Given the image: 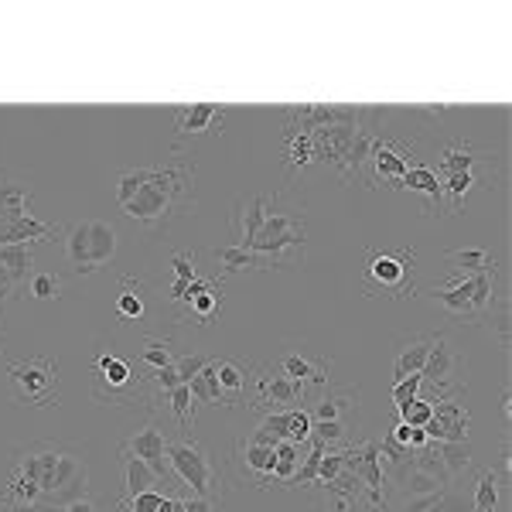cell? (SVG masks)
I'll return each instance as SVG.
<instances>
[{"label":"cell","instance_id":"1","mask_svg":"<svg viewBox=\"0 0 512 512\" xmlns=\"http://www.w3.org/2000/svg\"><path fill=\"white\" fill-rule=\"evenodd\" d=\"M11 472L35 482L41 489V502H45V506H69L72 499L86 495V482H89L86 461L72 448L52 444V441L21 448Z\"/></svg>","mask_w":512,"mask_h":512},{"label":"cell","instance_id":"2","mask_svg":"<svg viewBox=\"0 0 512 512\" xmlns=\"http://www.w3.org/2000/svg\"><path fill=\"white\" fill-rule=\"evenodd\" d=\"M304 246H308V219L301 205L287 202V195L267 198V219L246 250L256 260V270L297 267L304 263Z\"/></svg>","mask_w":512,"mask_h":512},{"label":"cell","instance_id":"3","mask_svg":"<svg viewBox=\"0 0 512 512\" xmlns=\"http://www.w3.org/2000/svg\"><path fill=\"white\" fill-rule=\"evenodd\" d=\"M195 195V164L171 161L164 168H151L147 185L134 195V202L123 205L130 219L140 222L144 229H161L164 222L178 216Z\"/></svg>","mask_w":512,"mask_h":512},{"label":"cell","instance_id":"4","mask_svg":"<svg viewBox=\"0 0 512 512\" xmlns=\"http://www.w3.org/2000/svg\"><path fill=\"white\" fill-rule=\"evenodd\" d=\"M362 291L386 301H407L417 291V250H369L359 274Z\"/></svg>","mask_w":512,"mask_h":512},{"label":"cell","instance_id":"5","mask_svg":"<svg viewBox=\"0 0 512 512\" xmlns=\"http://www.w3.org/2000/svg\"><path fill=\"white\" fill-rule=\"evenodd\" d=\"M168 472L178 478V485L192 495H202V499H212L222 506V475L212 465L205 444H198L195 437H178V441H168Z\"/></svg>","mask_w":512,"mask_h":512},{"label":"cell","instance_id":"6","mask_svg":"<svg viewBox=\"0 0 512 512\" xmlns=\"http://www.w3.org/2000/svg\"><path fill=\"white\" fill-rule=\"evenodd\" d=\"M147 383H151V376H137L134 366H130L127 359H120L117 352H99L96 355L93 393H96L99 403H110V407L134 403Z\"/></svg>","mask_w":512,"mask_h":512},{"label":"cell","instance_id":"7","mask_svg":"<svg viewBox=\"0 0 512 512\" xmlns=\"http://www.w3.org/2000/svg\"><path fill=\"white\" fill-rule=\"evenodd\" d=\"M14 396L28 407H55L59 403V362L52 359H21L7 366Z\"/></svg>","mask_w":512,"mask_h":512},{"label":"cell","instance_id":"8","mask_svg":"<svg viewBox=\"0 0 512 512\" xmlns=\"http://www.w3.org/2000/svg\"><path fill=\"white\" fill-rule=\"evenodd\" d=\"M342 461H345V472L355 475V482L362 485V499L369 502V509L386 512V475H383V458H379V444L376 441L345 444Z\"/></svg>","mask_w":512,"mask_h":512},{"label":"cell","instance_id":"9","mask_svg":"<svg viewBox=\"0 0 512 512\" xmlns=\"http://www.w3.org/2000/svg\"><path fill=\"white\" fill-rule=\"evenodd\" d=\"M304 400H308V386H304V383L287 379L274 366V362H263V366H256V373H253V403H250V407L274 414V410L301 407Z\"/></svg>","mask_w":512,"mask_h":512},{"label":"cell","instance_id":"10","mask_svg":"<svg viewBox=\"0 0 512 512\" xmlns=\"http://www.w3.org/2000/svg\"><path fill=\"white\" fill-rule=\"evenodd\" d=\"M492 280L495 274H472L454 280L451 287H437L434 301L444 304L458 318H482L492 311Z\"/></svg>","mask_w":512,"mask_h":512},{"label":"cell","instance_id":"11","mask_svg":"<svg viewBox=\"0 0 512 512\" xmlns=\"http://www.w3.org/2000/svg\"><path fill=\"white\" fill-rule=\"evenodd\" d=\"M468 427H472V417H468L465 403H461V393L434 396V417L424 427L434 444H465Z\"/></svg>","mask_w":512,"mask_h":512},{"label":"cell","instance_id":"12","mask_svg":"<svg viewBox=\"0 0 512 512\" xmlns=\"http://www.w3.org/2000/svg\"><path fill=\"white\" fill-rule=\"evenodd\" d=\"M274 366L287 379H294V383H304L308 390H311V386H325L328 373H332V359H328V355H321V352H308V349L280 352L274 359Z\"/></svg>","mask_w":512,"mask_h":512},{"label":"cell","instance_id":"13","mask_svg":"<svg viewBox=\"0 0 512 512\" xmlns=\"http://www.w3.org/2000/svg\"><path fill=\"white\" fill-rule=\"evenodd\" d=\"M222 311V284L219 280H205L195 277L185 291V301H181L178 321H195V325H212Z\"/></svg>","mask_w":512,"mask_h":512},{"label":"cell","instance_id":"14","mask_svg":"<svg viewBox=\"0 0 512 512\" xmlns=\"http://www.w3.org/2000/svg\"><path fill=\"white\" fill-rule=\"evenodd\" d=\"M369 168L376 171V178H383L390 188H400V181L403 175H407L414 164H420L414 154H407L400 144H393V140H383V137H376L373 140V147H369Z\"/></svg>","mask_w":512,"mask_h":512},{"label":"cell","instance_id":"15","mask_svg":"<svg viewBox=\"0 0 512 512\" xmlns=\"http://www.w3.org/2000/svg\"><path fill=\"white\" fill-rule=\"evenodd\" d=\"M311 420H338V424H349L359 417V390L349 386H325L321 396L311 403Z\"/></svg>","mask_w":512,"mask_h":512},{"label":"cell","instance_id":"16","mask_svg":"<svg viewBox=\"0 0 512 512\" xmlns=\"http://www.w3.org/2000/svg\"><path fill=\"white\" fill-rule=\"evenodd\" d=\"M226 117H229V113L222 110V106H212V103L178 106V110H175V130H178V134H185V137H198V134L219 137Z\"/></svg>","mask_w":512,"mask_h":512},{"label":"cell","instance_id":"17","mask_svg":"<svg viewBox=\"0 0 512 512\" xmlns=\"http://www.w3.org/2000/svg\"><path fill=\"white\" fill-rule=\"evenodd\" d=\"M123 451H130L134 458L144 461L154 475H161V478L171 475L168 472V437L161 434V427L147 424L144 431H137L127 444H123Z\"/></svg>","mask_w":512,"mask_h":512},{"label":"cell","instance_id":"18","mask_svg":"<svg viewBox=\"0 0 512 512\" xmlns=\"http://www.w3.org/2000/svg\"><path fill=\"white\" fill-rule=\"evenodd\" d=\"M274 448L267 444H256L250 437H239L236 444V465L250 482H256L260 489H270V475H274Z\"/></svg>","mask_w":512,"mask_h":512},{"label":"cell","instance_id":"19","mask_svg":"<svg viewBox=\"0 0 512 512\" xmlns=\"http://www.w3.org/2000/svg\"><path fill=\"white\" fill-rule=\"evenodd\" d=\"M451 373H454V349H451L448 335H434L431 355H427L424 369H420V379L434 386V396H448Z\"/></svg>","mask_w":512,"mask_h":512},{"label":"cell","instance_id":"20","mask_svg":"<svg viewBox=\"0 0 512 512\" xmlns=\"http://www.w3.org/2000/svg\"><path fill=\"white\" fill-rule=\"evenodd\" d=\"M263 219H267V198L263 195H253V198H246V202H239V209L233 216V236H236L233 246L250 250V243L256 239V233H260Z\"/></svg>","mask_w":512,"mask_h":512},{"label":"cell","instance_id":"21","mask_svg":"<svg viewBox=\"0 0 512 512\" xmlns=\"http://www.w3.org/2000/svg\"><path fill=\"white\" fill-rule=\"evenodd\" d=\"M59 229L48 226V222H41L35 216H24L18 222H11V226L0 229V246H31V243H48Z\"/></svg>","mask_w":512,"mask_h":512},{"label":"cell","instance_id":"22","mask_svg":"<svg viewBox=\"0 0 512 512\" xmlns=\"http://www.w3.org/2000/svg\"><path fill=\"white\" fill-rule=\"evenodd\" d=\"M120 458H123V499H130V495H137V492L161 489V485H168V478L154 475L151 468H147L140 458H134L130 451L120 448Z\"/></svg>","mask_w":512,"mask_h":512},{"label":"cell","instance_id":"23","mask_svg":"<svg viewBox=\"0 0 512 512\" xmlns=\"http://www.w3.org/2000/svg\"><path fill=\"white\" fill-rule=\"evenodd\" d=\"M24 216H31V188L18 185V181H7L0 175V229Z\"/></svg>","mask_w":512,"mask_h":512},{"label":"cell","instance_id":"24","mask_svg":"<svg viewBox=\"0 0 512 512\" xmlns=\"http://www.w3.org/2000/svg\"><path fill=\"white\" fill-rule=\"evenodd\" d=\"M431 345H434V335L414 338V342L403 345L400 355H396V362H393V383H400V379H407V376H420L427 355H431Z\"/></svg>","mask_w":512,"mask_h":512},{"label":"cell","instance_id":"25","mask_svg":"<svg viewBox=\"0 0 512 512\" xmlns=\"http://www.w3.org/2000/svg\"><path fill=\"white\" fill-rule=\"evenodd\" d=\"M65 256L76 274H96L93 253H89V222H76L65 229Z\"/></svg>","mask_w":512,"mask_h":512},{"label":"cell","instance_id":"26","mask_svg":"<svg viewBox=\"0 0 512 512\" xmlns=\"http://www.w3.org/2000/svg\"><path fill=\"white\" fill-rule=\"evenodd\" d=\"M400 188H410V192H420L431 198V212L441 216L444 212V195H441V181H437V171L427 168V164H414V168L403 175Z\"/></svg>","mask_w":512,"mask_h":512},{"label":"cell","instance_id":"27","mask_svg":"<svg viewBox=\"0 0 512 512\" xmlns=\"http://www.w3.org/2000/svg\"><path fill=\"white\" fill-rule=\"evenodd\" d=\"M482 154L475 151L472 144H465V140H458V144L444 147L441 154V175H468V171H478L482 168Z\"/></svg>","mask_w":512,"mask_h":512},{"label":"cell","instance_id":"28","mask_svg":"<svg viewBox=\"0 0 512 512\" xmlns=\"http://www.w3.org/2000/svg\"><path fill=\"white\" fill-rule=\"evenodd\" d=\"M89 253H93L96 270L117 256V229H113L110 222H103V219L89 222Z\"/></svg>","mask_w":512,"mask_h":512},{"label":"cell","instance_id":"29","mask_svg":"<svg viewBox=\"0 0 512 512\" xmlns=\"http://www.w3.org/2000/svg\"><path fill=\"white\" fill-rule=\"evenodd\" d=\"M0 263H4V270L18 287L28 284L31 274H35V253H31V246H0Z\"/></svg>","mask_w":512,"mask_h":512},{"label":"cell","instance_id":"30","mask_svg":"<svg viewBox=\"0 0 512 512\" xmlns=\"http://www.w3.org/2000/svg\"><path fill=\"white\" fill-rule=\"evenodd\" d=\"M188 390H192V400L195 403H205V407H229L226 396L219 390V376H216V359L209 362V366L198 373L192 383H188Z\"/></svg>","mask_w":512,"mask_h":512},{"label":"cell","instance_id":"31","mask_svg":"<svg viewBox=\"0 0 512 512\" xmlns=\"http://www.w3.org/2000/svg\"><path fill=\"white\" fill-rule=\"evenodd\" d=\"M216 376H219V390L226 396V403L236 407L246 396V369H239L233 359H216Z\"/></svg>","mask_w":512,"mask_h":512},{"label":"cell","instance_id":"32","mask_svg":"<svg viewBox=\"0 0 512 512\" xmlns=\"http://www.w3.org/2000/svg\"><path fill=\"white\" fill-rule=\"evenodd\" d=\"M178 355H175V342L164 335H144V349L137 352V362L140 366H151V369H164L171 366Z\"/></svg>","mask_w":512,"mask_h":512},{"label":"cell","instance_id":"33","mask_svg":"<svg viewBox=\"0 0 512 512\" xmlns=\"http://www.w3.org/2000/svg\"><path fill=\"white\" fill-rule=\"evenodd\" d=\"M274 475H270V485H291L297 468H301V448L291 441H280L274 448Z\"/></svg>","mask_w":512,"mask_h":512},{"label":"cell","instance_id":"34","mask_svg":"<svg viewBox=\"0 0 512 512\" xmlns=\"http://www.w3.org/2000/svg\"><path fill=\"white\" fill-rule=\"evenodd\" d=\"M448 263H454L461 277L472 274H495V256L489 250H454L448 253Z\"/></svg>","mask_w":512,"mask_h":512},{"label":"cell","instance_id":"35","mask_svg":"<svg viewBox=\"0 0 512 512\" xmlns=\"http://www.w3.org/2000/svg\"><path fill=\"white\" fill-rule=\"evenodd\" d=\"M117 318L127 321V325L144 318V284H134L130 277H123V291L117 297Z\"/></svg>","mask_w":512,"mask_h":512},{"label":"cell","instance_id":"36","mask_svg":"<svg viewBox=\"0 0 512 512\" xmlns=\"http://www.w3.org/2000/svg\"><path fill=\"white\" fill-rule=\"evenodd\" d=\"M24 287H28V294L35 297V301H59L65 294V280L59 274H52V270H35Z\"/></svg>","mask_w":512,"mask_h":512},{"label":"cell","instance_id":"37","mask_svg":"<svg viewBox=\"0 0 512 512\" xmlns=\"http://www.w3.org/2000/svg\"><path fill=\"white\" fill-rule=\"evenodd\" d=\"M168 410L175 414V420L181 424V431H192V424H195V400H192V390H188V383H181L175 386L168 396Z\"/></svg>","mask_w":512,"mask_h":512},{"label":"cell","instance_id":"38","mask_svg":"<svg viewBox=\"0 0 512 512\" xmlns=\"http://www.w3.org/2000/svg\"><path fill=\"white\" fill-rule=\"evenodd\" d=\"M216 260L226 277H239L246 270H256V260L246 250H239V246H222V250H216Z\"/></svg>","mask_w":512,"mask_h":512},{"label":"cell","instance_id":"39","mask_svg":"<svg viewBox=\"0 0 512 512\" xmlns=\"http://www.w3.org/2000/svg\"><path fill=\"white\" fill-rule=\"evenodd\" d=\"M311 437L325 444V448H345V444H349V424H338V420H311Z\"/></svg>","mask_w":512,"mask_h":512},{"label":"cell","instance_id":"40","mask_svg":"<svg viewBox=\"0 0 512 512\" xmlns=\"http://www.w3.org/2000/svg\"><path fill=\"white\" fill-rule=\"evenodd\" d=\"M499 509V475L482 472L478 475V489H475V512H495Z\"/></svg>","mask_w":512,"mask_h":512},{"label":"cell","instance_id":"41","mask_svg":"<svg viewBox=\"0 0 512 512\" xmlns=\"http://www.w3.org/2000/svg\"><path fill=\"white\" fill-rule=\"evenodd\" d=\"M147 178H151V168H130V171H123V175L117 178V202H120V209L127 202H134V195L147 185Z\"/></svg>","mask_w":512,"mask_h":512},{"label":"cell","instance_id":"42","mask_svg":"<svg viewBox=\"0 0 512 512\" xmlns=\"http://www.w3.org/2000/svg\"><path fill=\"white\" fill-rule=\"evenodd\" d=\"M287 441L297 444V448L311 441V414L304 407L287 410Z\"/></svg>","mask_w":512,"mask_h":512},{"label":"cell","instance_id":"43","mask_svg":"<svg viewBox=\"0 0 512 512\" xmlns=\"http://www.w3.org/2000/svg\"><path fill=\"white\" fill-rule=\"evenodd\" d=\"M434 417V400L431 396H424L420 393L414 403H407V407L400 410V420L407 427H427V420Z\"/></svg>","mask_w":512,"mask_h":512},{"label":"cell","instance_id":"44","mask_svg":"<svg viewBox=\"0 0 512 512\" xmlns=\"http://www.w3.org/2000/svg\"><path fill=\"white\" fill-rule=\"evenodd\" d=\"M420 390H424V379L420 376H407V379H400V383H393V403H396V410H403L407 403H414Z\"/></svg>","mask_w":512,"mask_h":512},{"label":"cell","instance_id":"45","mask_svg":"<svg viewBox=\"0 0 512 512\" xmlns=\"http://www.w3.org/2000/svg\"><path fill=\"white\" fill-rule=\"evenodd\" d=\"M209 355H185V359H175V369H178V379L181 383H192V379L209 366Z\"/></svg>","mask_w":512,"mask_h":512},{"label":"cell","instance_id":"46","mask_svg":"<svg viewBox=\"0 0 512 512\" xmlns=\"http://www.w3.org/2000/svg\"><path fill=\"white\" fill-rule=\"evenodd\" d=\"M260 431L270 434L274 441H287V410H274V414H267L260 420Z\"/></svg>","mask_w":512,"mask_h":512},{"label":"cell","instance_id":"47","mask_svg":"<svg viewBox=\"0 0 512 512\" xmlns=\"http://www.w3.org/2000/svg\"><path fill=\"white\" fill-rule=\"evenodd\" d=\"M171 267H175V280H185V284H192V280L198 277V270H195V253H175Z\"/></svg>","mask_w":512,"mask_h":512},{"label":"cell","instance_id":"48","mask_svg":"<svg viewBox=\"0 0 512 512\" xmlns=\"http://www.w3.org/2000/svg\"><path fill=\"white\" fill-rule=\"evenodd\" d=\"M181 506H185V512H219V502L202 499V495L192 492H181Z\"/></svg>","mask_w":512,"mask_h":512},{"label":"cell","instance_id":"49","mask_svg":"<svg viewBox=\"0 0 512 512\" xmlns=\"http://www.w3.org/2000/svg\"><path fill=\"white\" fill-rule=\"evenodd\" d=\"M14 291H18V284H14L11 274H7V270H4V263H0V308H4V304L11 301Z\"/></svg>","mask_w":512,"mask_h":512},{"label":"cell","instance_id":"50","mask_svg":"<svg viewBox=\"0 0 512 512\" xmlns=\"http://www.w3.org/2000/svg\"><path fill=\"white\" fill-rule=\"evenodd\" d=\"M65 512H99V506L93 495H79V499H72L69 506H65Z\"/></svg>","mask_w":512,"mask_h":512},{"label":"cell","instance_id":"51","mask_svg":"<svg viewBox=\"0 0 512 512\" xmlns=\"http://www.w3.org/2000/svg\"><path fill=\"white\" fill-rule=\"evenodd\" d=\"M386 441L400 444V448H410V427H407V424H403V420H400V424L393 427V434L386 437Z\"/></svg>","mask_w":512,"mask_h":512},{"label":"cell","instance_id":"52","mask_svg":"<svg viewBox=\"0 0 512 512\" xmlns=\"http://www.w3.org/2000/svg\"><path fill=\"white\" fill-rule=\"evenodd\" d=\"M4 506H7V502H4V499H0V512H4Z\"/></svg>","mask_w":512,"mask_h":512}]
</instances>
